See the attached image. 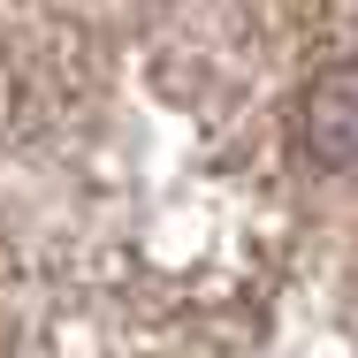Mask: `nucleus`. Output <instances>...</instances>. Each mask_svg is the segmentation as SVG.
<instances>
[{
    "label": "nucleus",
    "mask_w": 358,
    "mask_h": 358,
    "mask_svg": "<svg viewBox=\"0 0 358 358\" xmlns=\"http://www.w3.org/2000/svg\"><path fill=\"white\" fill-rule=\"evenodd\" d=\"M297 145L320 160V168H358V62H336L305 84L297 99Z\"/></svg>",
    "instance_id": "f257e3e1"
}]
</instances>
